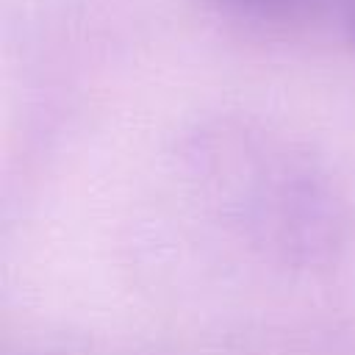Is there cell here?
Wrapping results in <instances>:
<instances>
[{
    "mask_svg": "<svg viewBox=\"0 0 355 355\" xmlns=\"http://www.w3.org/2000/svg\"><path fill=\"white\" fill-rule=\"evenodd\" d=\"M344 19H347V28L355 39V0H344Z\"/></svg>",
    "mask_w": 355,
    "mask_h": 355,
    "instance_id": "cell-1",
    "label": "cell"
},
{
    "mask_svg": "<svg viewBox=\"0 0 355 355\" xmlns=\"http://www.w3.org/2000/svg\"><path fill=\"white\" fill-rule=\"evenodd\" d=\"M219 6H233V8H247V6H263V3H272V0H214Z\"/></svg>",
    "mask_w": 355,
    "mask_h": 355,
    "instance_id": "cell-2",
    "label": "cell"
}]
</instances>
